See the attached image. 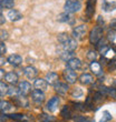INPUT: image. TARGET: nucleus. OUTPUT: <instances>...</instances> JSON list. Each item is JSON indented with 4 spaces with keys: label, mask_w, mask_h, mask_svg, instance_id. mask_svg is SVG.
Wrapping results in <instances>:
<instances>
[{
    "label": "nucleus",
    "mask_w": 116,
    "mask_h": 122,
    "mask_svg": "<svg viewBox=\"0 0 116 122\" xmlns=\"http://www.w3.org/2000/svg\"><path fill=\"white\" fill-rule=\"evenodd\" d=\"M103 35H104V29L103 28H102L100 26H98V25L95 26L93 29H92V31L89 32V42L92 43V45L96 46L97 42L103 38Z\"/></svg>",
    "instance_id": "nucleus-1"
},
{
    "label": "nucleus",
    "mask_w": 116,
    "mask_h": 122,
    "mask_svg": "<svg viewBox=\"0 0 116 122\" xmlns=\"http://www.w3.org/2000/svg\"><path fill=\"white\" fill-rule=\"evenodd\" d=\"M65 12L67 13H75L78 12L81 9V1L77 0H66V2L64 5Z\"/></svg>",
    "instance_id": "nucleus-2"
},
{
    "label": "nucleus",
    "mask_w": 116,
    "mask_h": 122,
    "mask_svg": "<svg viewBox=\"0 0 116 122\" xmlns=\"http://www.w3.org/2000/svg\"><path fill=\"white\" fill-rule=\"evenodd\" d=\"M63 78H64V80L66 81V83L73 84L77 81L78 76L74 70H71V69H68L67 68V69H65V70L63 71Z\"/></svg>",
    "instance_id": "nucleus-3"
},
{
    "label": "nucleus",
    "mask_w": 116,
    "mask_h": 122,
    "mask_svg": "<svg viewBox=\"0 0 116 122\" xmlns=\"http://www.w3.org/2000/svg\"><path fill=\"white\" fill-rule=\"evenodd\" d=\"M86 35H87V27L85 25L77 26L73 29V38L76 39V40H83Z\"/></svg>",
    "instance_id": "nucleus-4"
},
{
    "label": "nucleus",
    "mask_w": 116,
    "mask_h": 122,
    "mask_svg": "<svg viewBox=\"0 0 116 122\" xmlns=\"http://www.w3.org/2000/svg\"><path fill=\"white\" fill-rule=\"evenodd\" d=\"M12 103L13 106L17 107V108H27L29 106V101L27 99V97L23 96V94H18V96L13 97Z\"/></svg>",
    "instance_id": "nucleus-5"
},
{
    "label": "nucleus",
    "mask_w": 116,
    "mask_h": 122,
    "mask_svg": "<svg viewBox=\"0 0 116 122\" xmlns=\"http://www.w3.org/2000/svg\"><path fill=\"white\" fill-rule=\"evenodd\" d=\"M30 94H31V100L36 104H41V103H44V101L46 99V96H45V93H44V91L37 90V89L32 90Z\"/></svg>",
    "instance_id": "nucleus-6"
},
{
    "label": "nucleus",
    "mask_w": 116,
    "mask_h": 122,
    "mask_svg": "<svg viewBox=\"0 0 116 122\" xmlns=\"http://www.w3.org/2000/svg\"><path fill=\"white\" fill-rule=\"evenodd\" d=\"M18 90H19V93L20 94H23V96H28V94H30L32 91L31 89V84L29 83V82H27V81H20V82H18Z\"/></svg>",
    "instance_id": "nucleus-7"
},
{
    "label": "nucleus",
    "mask_w": 116,
    "mask_h": 122,
    "mask_svg": "<svg viewBox=\"0 0 116 122\" xmlns=\"http://www.w3.org/2000/svg\"><path fill=\"white\" fill-rule=\"evenodd\" d=\"M54 89H55L56 93H58L59 96H65L66 93H68L69 91V86L66 82H60L58 81L57 83L54 86Z\"/></svg>",
    "instance_id": "nucleus-8"
},
{
    "label": "nucleus",
    "mask_w": 116,
    "mask_h": 122,
    "mask_svg": "<svg viewBox=\"0 0 116 122\" xmlns=\"http://www.w3.org/2000/svg\"><path fill=\"white\" fill-rule=\"evenodd\" d=\"M59 103H60L59 98L58 97H52V99L46 103V110L49 111V112H55L56 110H57L58 106H59Z\"/></svg>",
    "instance_id": "nucleus-9"
},
{
    "label": "nucleus",
    "mask_w": 116,
    "mask_h": 122,
    "mask_svg": "<svg viewBox=\"0 0 116 122\" xmlns=\"http://www.w3.org/2000/svg\"><path fill=\"white\" fill-rule=\"evenodd\" d=\"M3 79L6 80V83L11 84V86H16V84H18V82H19V81H18V80H19L18 74H17L16 72H13V71L7 72Z\"/></svg>",
    "instance_id": "nucleus-10"
},
{
    "label": "nucleus",
    "mask_w": 116,
    "mask_h": 122,
    "mask_svg": "<svg viewBox=\"0 0 116 122\" xmlns=\"http://www.w3.org/2000/svg\"><path fill=\"white\" fill-rule=\"evenodd\" d=\"M81 66H83V63H81V61L78 58H71L66 61V67H67L68 69H71V70H74V71L79 70L81 68Z\"/></svg>",
    "instance_id": "nucleus-11"
},
{
    "label": "nucleus",
    "mask_w": 116,
    "mask_h": 122,
    "mask_svg": "<svg viewBox=\"0 0 116 122\" xmlns=\"http://www.w3.org/2000/svg\"><path fill=\"white\" fill-rule=\"evenodd\" d=\"M63 46H64V49H66L68 51H75L77 49V41H76V39L69 36L67 40L63 43Z\"/></svg>",
    "instance_id": "nucleus-12"
},
{
    "label": "nucleus",
    "mask_w": 116,
    "mask_h": 122,
    "mask_svg": "<svg viewBox=\"0 0 116 122\" xmlns=\"http://www.w3.org/2000/svg\"><path fill=\"white\" fill-rule=\"evenodd\" d=\"M23 74L26 76V78H28L30 80H34L38 76V70L32 66H28V67L23 68Z\"/></svg>",
    "instance_id": "nucleus-13"
},
{
    "label": "nucleus",
    "mask_w": 116,
    "mask_h": 122,
    "mask_svg": "<svg viewBox=\"0 0 116 122\" xmlns=\"http://www.w3.org/2000/svg\"><path fill=\"white\" fill-rule=\"evenodd\" d=\"M89 68H90V71L94 73V76L99 77V76L103 74V68H102V64H100L99 62H97L96 60L90 61Z\"/></svg>",
    "instance_id": "nucleus-14"
},
{
    "label": "nucleus",
    "mask_w": 116,
    "mask_h": 122,
    "mask_svg": "<svg viewBox=\"0 0 116 122\" xmlns=\"http://www.w3.org/2000/svg\"><path fill=\"white\" fill-rule=\"evenodd\" d=\"M34 88L40 91H46L48 88V83L42 78H36L35 81H34Z\"/></svg>",
    "instance_id": "nucleus-15"
},
{
    "label": "nucleus",
    "mask_w": 116,
    "mask_h": 122,
    "mask_svg": "<svg viewBox=\"0 0 116 122\" xmlns=\"http://www.w3.org/2000/svg\"><path fill=\"white\" fill-rule=\"evenodd\" d=\"M95 6H96V0H87L86 10H85L87 18H92L94 16V13H95Z\"/></svg>",
    "instance_id": "nucleus-16"
},
{
    "label": "nucleus",
    "mask_w": 116,
    "mask_h": 122,
    "mask_svg": "<svg viewBox=\"0 0 116 122\" xmlns=\"http://www.w3.org/2000/svg\"><path fill=\"white\" fill-rule=\"evenodd\" d=\"M8 119H12V120H16V121H19V122H30L32 120V118H28V116L23 114V113H12V114H8L7 116Z\"/></svg>",
    "instance_id": "nucleus-17"
},
{
    "label": "nucleus",
    "mask_w": 116,
    "mask_h": 122,
    "mask_svg": "<svg viewBox=\"0 0 116 122\" xmlns=\"http://www.w3.org/2000/svg\"><path fill=\"white\" fill-rule=\"evenodd\" d=\"M15 108L12 102L10 101H7V100H0V111L3 113H8L11 112Z\"/></svg>",
    "instance_id": "nucleus-18"
},
{
    "label": "nucleus",
    "mask_w": 116,
    "mask_h": 122,
    "mask_svg": "<svg viewBox=\"0 0 116 122\" xmlns=\"http://www.w3.org/2000/svg\"><path fill=\"white\" fill-rule=\"evenodd\" d=\"M7 62L12 67H19L23 63V58L19 55H11L7 58Z\"/></svg>",
    "instance_id": "nucleus-19"
},
{
    "label": "nucleus",
    "mask_w": 116,
    "mask_h": 122,
    "mask_svg": "<svg viewBox=\"0 0 116 122\" xmlns=\"http://www.w3.org/2000/svg\"><path fill=\"white\" fill-rule=\"evenodd\" d=\"M78 80H79V82H81V84H84V86H89V84L95 82L94 77L89 73H83L81 77L78 78Z\"/></svg>",
    "instance_id": "nucleus-20"
},
{
    "label": "nucleus",
    "mask_w": 116,
    "mask_h": 122,
    "mask_svg": "<svg viewBox=\"0 0 116 122\" xmlns=\"http://www.w3.org/2000/svg\"><path fill=\"white\" fill-rule=\"evenodd\" d=\"M7 17L9 18L10 21L16 22V21H18V20H20L21 18H23V15H21V12H20V11H18L17 9H10L9 11H8Z\"/></svg>",
    "instance_id": "nucleus-21"
},
{
    "label": "nucleus",
    "mask_w": 116,
    "mask_h": 122,
    "mask_svg": "<svg viewBox=\"0 0 116 122\" xmlns=\"http://www.w3.org/2000/svg\"><path fill=\"white\" fill-rule=\"evenodd\" d=\"M46 81H47V83L48 84H52V86H55L56 83H57L58 81H59V76H58V73H56V72H48V73L46 74Z\"/></svg>",
    "instance_id": "nucleus-22"
},
{
    "label": "nucleus",
    "mask_w": 116,
    "mask_h": 122,
    "mask_svg": "<svg viewBox=\"0 0 116 122\" xmlns=\"http://www.w3.org/2000/svg\"><path fill=\"white\" fill-rule=\"evenodd\" d=\"M57 20L59 21V22H69V23H73V21H74V18L70 16V13L63 12V13H60V15H58Z\"/></svg>",
    "instance_id": "nucleus-23"
},
{
    "label": "nucleus",
    "mask_w": 116,
    "mask_h": 122,
    "mask_svg": "<svg viewBox=\"0 0 116 122\" xmlns=\"http://www.w3.org/2000/svg\"><path fill=\"white\" fill-rule=\"evenodd\" d=\"M60 116L64 118V119H71L73 118V111H71V108L69 106H64L63 109L60 111Z\"/></svg>",
    "instance_id": "nucleus-24"
},
{
    "label": "nucleus",
    "mask_w": 116,
    "mask_h": 122,
    "mask_svg": "<svg viewBox=\"0 0 116 122\" xmlns=\"http://www.w3.org/2000/svg\"><path fill=\"white\" fill-rule=\"evenodd\" d=\"M73 56H74V51H68V50H66V49H64V50L59 53L60 59L61 60H64V61H67V60H69V59L74 58Z\"/></svg>",
    "instance_id": "nucleus-25"
},
{
    "label": "nucleus",
    "mask_w": 116,
    "mask_h": 122,
    "mask_svg": "<svg viewBox=\"0 0 116 122\" xmlns=\"http://www.w3.org/2000/svg\"><path fill=\"white\" fill-rule=\"evenodd\" d=\"M39 121L40 122H56V119L54 116H49V114H46V113H41L39 114Z\"/></svg>",
    "instance_id": "nucleus-26"
},
{
    "label": "nucleus",
    "mask_w": 116,
    "mask_h": 122,
    "mask_svg": "<svg viewBox=\"0 0 116 122\" xmlns=\"http://www.w3.org/2000/svg\"><path fill=\"white\" fill-rule=\"evenodd\" d=\"M0 6L2 9H12L15 7V2H13V0H1Z\"/></svg>",
    "instance_id": "nucleus-27"
},
{
    "label": "nucleus",
    "mask_w": 116,
    "mask_h": 122,
    "mask_svg": "<svg viewBox=\"0 0 116 122\" xmlns=\"http://www.w3.org/2000/svg\"><path fill=\"white\" fill-rule=\"evenodd\" d=\"M8 89H9V87H8V83H6V82H2V81H0V97L8 94Z\"/></svg>",
    "instance_id": "nucleus-28"
},
{
    "label": "nucleus",
    "mask_w": 116,
    "mask_h": 122,
    "mask_svg": "<svg viewBox=\"0 0 116 122\" xmlns=\"http://www.w3.org/2000/svg\"><path fill=\"white\" fill-rule=\"evenodd\" d=\"M71 97L73 98H81V97H83V90H81L79 87H76V88H74L73 90H71Z\"/></svg>",
    "instance_id": "nucleus-29"
},
{
    "label": "nucleus",
    "mask_w": 116,
    "mask_h": 122,
    "mask_svg": "<svg viewBox=\"0 0 116 122\" xmlns=\"http://www.w3.org/2000/svg\"><path fill=\"white\" fill-rule=\"evenodd\" d=\"M8 94L11 97H16V96H18V94H20V93H19L18 88L15 87V86H11V87H9V89H8Z\"/></svg>",
    "instance_id": "nucleus-30"
},
{
    "label": "nucleus",
    "mask_w": 116,
    "mask_h": 122,
    "mask_svg": "<svg viewBox=\"0 0 116 122\" xmlns=\"http://www.w3.org/2000/svg\"><path fill=\"white\" fill-rule=\"evenodd\" d=\"M116 39V31L113 29H110V31L107 32V40L110 42H114Z\"/></svg>",
    "instance_id": "nucleus-31"
},
{
    "label": "nucleus",
    "mask_w": 116,
    "mask_h": 122,
    "mask_svg": "<svg viewBox=\"0 0 116 122\" xmlns=\"http://www.w3.org/2000/svg\"><path fill=\"white\" fill-rule=\"evenodd\" d=\"M68 37H69V35H68V33H66V32H61V33H58L57 39H58V41H59L61 45H63V43H64V42L67 40Z\"/></svg>",
    "instance_id": "nucleus-32"
},
{
    "label": "nucleus",
    "mask_w": 116,
    "mask_h": 122,
    "mask_svg": "<svg viewBox=\"0 0 116 122\" xmlns=\"http://www.w3.org/2000/svg\"><path fill=\"white\" fill-rule=\"evenodd\" d=\"M73 120H74V122H95L94 120L87 119V118H85V117H83V116L75 117V118H73Z\"/></svg>",
    "instance_id": "nucleus-33"
},
{
    "label": "nucleus",
    "mask_w": 116,
    "mask_h": 122,
    "mask_svg": "<svg viewBox=\"0 0 116 122\" xmlns=\"http://www.w3.org/2000/svg\"><path fill=\"white\" fill-rule=\"evenodd\" d=\"M86 57H87V59H88L89 61L96 60V58H97V52L95 51V50H89V51L87 52Z\"/></svg>",
    "instance_id": "nucleus-34"
},
{
    "label": "nucleus",
    "mask_w": 116,
    "mask_h": 122,
    "mask_svg": "<svg viewBox=\"0 0 116 122\" xmlns=\"http://www.w3.org/2000/svg\"><path fill=\"white\" fill-rule=\"evenodd\" d=\"M104 10L105 11H107V12H110V11H113L114 9L116 8V5L115 3H108V2H105L103 6Z\"/></svg>",
    "instance_id": "nucleus-35"
},
{
    "label": "nucleus",
    "mask_w": 116,
    "mask_h": 122,
    "mask_svg": "<svg viewBox=\"0 0 116 122\" xmlns=\"http://www.w3.org/2000/svg\"><path fill=\"white\" fill-rule=\"evenodd\" d=\"M9 38V32L5 29H0V41H5Z\"/></svg>",
    "instance_id": "nucleus-36"
},
{
    "label": "nucleus",
    "mask_w": 116,
    "mask_h": 122,
    "mask_svg": "<svg viewBox=\"0 0 116 122\" xmlns=\"http://www.w3.org/2000/svg\"><path fill=\"white\" fill-rule=\"evenodd\" d=\"M86 104L85 103H81V102H77V103H74V108L78 111H85L86 110Z\"/></svg>",
    "instance_id": "nucleus-37"
},
{
    "label": "nucleus",
    "mask_w": 116,
    "mask_h": 122,
    "mask_svg": "<svg viewBox=\"0 0 116 122\" xmlns=\"http://www.w3.org/2000/svg\"><path fill=\"white\" fill-rule=\"evenodd\" d=\"M103 118L100 119V121L99 122H108L110 120H112V116L110 114V112L108 111H104L103 112Z\"/></svg>",
    "instance_id": "nucleus-38"
},
{
    "label": "nucleus",
    "mask_w": 116,
    "mask_h": 122,
    "mask_svg": "<svg viewBox=\"0 0 116 122\" xmlns=\"http://www.w3.org/2000/svg\"><path fill=\"white\" fill-rule=\"evenodd\" d=\"M7 51V47L3 41H0V56H3Z\"/></svg>",
    "instance_id": "nucleus-39"
},
{
    "label": "nucleus",
    "mask_w": 116,
    "mask_h": 122,
    "mask_svg": "<svg viewBox=\"0 0 116 122\" xmlns=\"http://www.w3.org/2000/svg\"><path fill=\"white\" fill-rule=\"evenodd\" d=\"M7 62V59L3 57V56H0V68L2 67V66H5Z\"/></svg>",
    "instance_id": "nucleus-40"
},
{
    "label": "nucleus",
    "mask_w": 116,
    "mask_h": 122,
    "mask_svg": "<svg viewBox=\"0 0 116 122\" xmlns=\"http://www.w3.org/2000/svg\"><path fill=\"white\" fill-rule=\"evenodd\" d=\"M110 29H113L116 31V19H113L110 21Z\"/></svg>",
    "instance_id": "nucleus-41"
},
{
    "label": "nucleus",
    "mask_w": 116,
    "mask_h": 122,
    "mask_svg": "<svg viewBox=\"0 0 116 122\" xmlns=\"http://www.w3.org/2000/svg\"><path fill=\"white\" fill-rule=\"evenodd\" d=\"M107 61H108V60H107V59L105 58V56H103V57H102V59H100V62H99V63H100V64H103V66H105V64L108 63Z\"/></svg>",
    "instance_id": "nucleus-42"
},
{
    "label": "nucleus",
    "mask_w": 116,
    "mask_h": 122,
    "mask_svg": "<svg viewBox=\"0 0 116 122\" xmlns=\"http://www.w3.org/2000/svg\"><path fill=\"white\" fill-rule=\"evenodd\" d=\"M5 76H6V72H5V70H3L2 68H0V81H1L3 78H5Z\"/></svg>",
    "instance_id": "nucleus-43"
},
{
    "label": "nucleus",
    "mask_w": 116,
    "mask_h": 122,
    "mask_svg": "<svg viewBox=\"0 0 116 122\" xmlns=\"http://www.w3.org/2000/svg\"><path fill=\"white\" fill-rule=\"evenodd\" d=\"M97 22H98V26L102 27V25L104 26V20H103V18H102V17H98V20H97Z\"/></svg>",
    "instance_id": "nucleus-44"
},
{
    "label": "nucleus",
    "mask_w": 116,
    "mask_h": 122,
    "mask_svg": "<svg viewBox=\"0 0 116 122\" xmlns=\"http://www.w3.org/2000/svg\"><path fill=\"white\" fill-rule=\"evenodd\" d=\"M6 22V19H5V17L2 15H0V25H3V23Z\"/></svg>",
    "instance_id": "nucleus-45"
},
{
    "label": "nucleus",
    "mask_w": 116,
    "mask_h": 122,
    "mask_svg": "<svg viewBox=\"0 0 116 122\" xmlns=\"http://www.w3.org/2000/svg\"><path fill=\"white\" fill-rule=\"evenodd\" d=\"M112 49H113V51L116 53V45H114V46H113V48H112Z\"/></svg>",
    "instance_id": "nucleus-46"
},
{
    "label": "nucleus",
    "mask_w": 116,
    "mask_h": 122,
    "mask_svg": "<svg viewBox=\"0 0 116 122\" xmlns=\"http://www.w3.org/2000/svg\"><path fill=\"white\" fill-rule=\"evenodd\" d=\"M1 12H2V8H1V6H0V15H1Z\"/></svg>",
    "instance_id": "nucleus-47"
},
{
    "label": "nucleus",
    "mask_w": 116,
    "mask_h": 122,
    "mask_svg": "<svg viewBox=\"0 0 116 122\" xmlns=\"http://www.w3.org/2000/svg\"><path fill=\"white\" fill-rule=\"evenodd\" d=\"M77 1H81V0H77Z\"/></svg>",
    "instance_id": "nucleus-48"
},
{
    "label": "nucleus",
    "mask_w": 116,
    "mask_h": 122,
    "mask_svg": "<svg viewBox=\"0 0 116 122\" xmlns=\"http://www.w3.org/2000/svg\"><path fill=\"white\" fill-rule=\"evenodd\" d=\"M0 1H1V0H0Z\"/></svg>",
    "instance_id": "nucleus-49"
}]
</instances>
